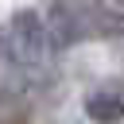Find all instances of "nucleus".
I'll use <instances>...</instances> for the list:
<instances>
[{"label": "nucleus", "instance_id": "f257e3e1", "mask_svg": "<svg viewBox=\"0 0 124 124\" xmlns=\"http://www.w3.org/2000/svg\"><path fill=\"white\" fill-rule=\"evenodd\" d=\"M12 27H16V43H19V50H23V58H27V62L46 58V50H50V43H54V39H50L46 19H39V12H16Z\"/></svg>", "mask_w": 124, "mask_h": 124}, {"label": "nucleus", "instance_id": "f03ea898", "mask_svg": "<svg viewBox=\"0 0 124 124\" xmlns=\"http://www.w3.org/2000/svg\"><path fill=\"white\" fill-rule=\"evenodd\" d=\"M85 116L93 124H120L124 120V85L120 81H101L85 93Z\"/></svg>", "mask_w": 124, "mask_h": 124}, {"label": "nucleus", "instance_id": "7ed1b4c3", "mask_svg": "<svg viewBox=\"0 0 124 124\" xmlns=\"http://www.w3.org/2000/svg\"><path fill=\"white\" fill-rule=\"evenodd\" d=\"M81 35H101V39H124V8H101V4H89L81 8Z\"/></svg>", "mask_w": 124, "mask_h": 124}, {"label": "nucleus", "instance_id": "20e7f679", "mask_svg": "<svg viewBox=\"0 0 124 124\" xmlns=\"http://www.w3.org/2000/svg\"><path fill=\"white\" fill-rule=\"evenodd\" d=\"M116 4H120V8H124V0H116Z\"/></svg>", "mask_w": 124, "mask_h": 124}]
</instances>
